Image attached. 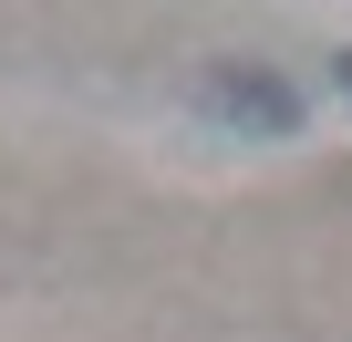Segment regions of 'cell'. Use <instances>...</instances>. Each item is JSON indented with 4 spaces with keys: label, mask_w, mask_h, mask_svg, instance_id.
Listing matches in <instances>:
<instances>
[{
    "label": "cell",
    "mask_w": 352,
    "mask_h": 342,
    "mask_svg": "<svg viewBox=\"0 0 352 342\" xmlns=\"http://www.w3.org/2000/svg\"><path fill=\"white\" fill-rule=\"evenodd\" d=\"M342 83H352V52H342Z\"/></svg>",
    "instance_id": "2"
},
{
    "label": "cell",
    "mask_w": 352,
    "mask_h": 342,
    "mask_svg": "<svg viewBox=\"0 0 352 342\" xmlns=\"http://www.w3.org/2000/svg\"><path fill=\"white\" fill-rule=\"evenodd\" d=\"M197 104H208V114H228V125H259V135H290V125H300V94H290V83H270V73H208V83H197Z\"/></svg>",
    "instance_id": "1"
}]
</instances>
